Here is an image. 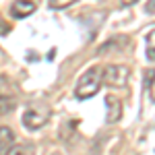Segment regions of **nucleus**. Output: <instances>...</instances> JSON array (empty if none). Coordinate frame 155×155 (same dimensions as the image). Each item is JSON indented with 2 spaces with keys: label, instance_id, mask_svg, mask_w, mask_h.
<instances>
[{
  "label": "nucleus",
  "instance_id": "f257e3e1",
  "mask_svg": "<svg viewBox=\"0 0 155 155\" xmlns=\"http://www.w3.org/2000/svg\"><path fill=\"white\" fill-rule=\"evenodd\" d=\"M101 74H104V68H99V66L87 68V71L79 77V81H77L74 95L79 97V99H89V97H93L97 91H99V87H101Z\"/></svg>",
  "mask_w": 155,
  "mask_h": 155
},
{
  "label": "nucleus",
  "instance_id": "f03ea898",
  "mask_svg": "<svg viewBox=\"0 0 155 155\" xmlns=\"http://www.w3.org/2000/svg\"><path fill=\"white\" fill-rule=\"evenodd\" d=\"M50 120V107L46 104H31L23 112V126L27 130H37Z\"/></svg>",
  "mask_w": 155,
  "mask_h": 155
},
{
  "label": "nucleus",
  "instance_id": "7ed1b4c3",
  "mask_svg": "<svg viewBox=\"0 0 155 155\" xmlns=\"http://www.w3.org/2000/svg\"><path fill=\"white\" fill-rule=\"evenodd\" d=\"M128 79H130V68L124 64H110L107 68H104L101 74V83H106L112 89H124Z\"/></svg>",
  "mask_w": 155,
  "mask_h": 155
},
{
  "label": "nucleus",
  "instance_id": "20e7f679",
  "mask_svg": "<svg viewBox=\"0 0 155 155\" xmlns=\"http://www.w3.org/2000/svg\"><path fill=\"white\" fill-rule=\"evenodd\" d=\"M31 12H35V4L31 0H17L11 4V15L15 19H25Z\"/></svg>",
  "mask_w": 155,
  "mask_h": 155
},
{
  "label": "nucleus",
  "instance_id": "39448f33",
  "mask_svg": "<svg viewBox=\"0 0 155 155\" xmlns=\"http://www.w3.org/2000/svg\"><path fill=\"white\" fill-rule=\"evenodd\" d=\"M106 110H107V122L110 124H114V122L120 120V116H122V104H120L118 97L107 95L106 97Z\"/></svg>",
  "mask_w": 155,
  "mask_h": 155
},
{
  "label": "nucleus",
  "instance_id": "423d86ee",
  "mask_svg": "<svg viewBox=\"0 0 155 155\" xmlns=\"http://www.w3.org/2000/svg\"><path fill=\"white\" fill-rule=\"evenodd\" d=\"M15 147V132L8 126H0V153H8Z\"/></svg>",
  "mask_w": 155,
  "mask_h": 155
},
{
  "label": "nucleus",
  "instance_id": "0eeeda50",
  "mask_svg": "<svg viewBox=\"0 0 155 155\" xmlns=\"http://www.w3.org/2000/svg\"><path fill=\"white\" fill-rule=\"evenodd\" d=\"M145 54L151 62H155V29L149 31L147 37H145Z\"/></svg>",
  "mask_w": 155,
  "mask_h": 155
},
{
  "label": "nucleus",
  "instance_id": "6e6552de",
  "mask_svg": "<svg viewBox=\"0 0 155 155\" xmlns=\"http://www.w3.org/2000/svg\"><path fill=\"white\" fill-rule=\"evenodd\" d=\"M15 110V101L8 99V97H2L0 95V116H6L8 112Z\"/></svg>",
  "mask_w": 155,
  "mask_h": 155
},
{
  "label": "nucleus",
  "instance_id": "1a4fd4ad",
  "mask_svg": "<svg viewBox=\"0 0 155 155\" xmlns=\"http://www.w3.org/2000/svg\"><path fill=\"white\" fill-rule=\"evenodd\" d=\"M77 0H48L50 8H54V11H60V8H66V6H71L74 4Z\"/></svg>",
  "mask_w": 155,
  "mask_h": 155
},
{
  "label": "nucleus",
  "instance_id": "9d476101",
  "mask_svg": "<svg viewBox=\"0 0 155 155\" xmlns=\"http://www.w3.org/2000/svg\"><path fill=\"white\" fill-rule=\"evenodd\" d=\"M145 11L149 12V15H155V0H147V4H145Z\"/></svg>",
  "mask_w": 155,
  "mask_h": 155
},
{
  "label": "nucleus",
  "instance_id": "9b49d317",
  "mask_svg": "<svg viewBox=\"0 0 155 155\" xmlns=\"http://www.w3.org/2000/svg\"><path fill=\"white\" fill-rule=\"evenodd\" d=\"M149 95H151V101H155V81L151 83V87H149Z\"/></svg>",
  "mask_w": 155,
  "mask_h": 155
},
{
  "label": "nucleus",
  "instance_id": "f8f14e48",
  "mask_svg": "<svg viewBox=\"0 0 155 155\" xmlns=\"http://www.w3.org/2000/svg\"><path fill=\"white\" fill-rule=\"evenodd\" d=\"M6 31H8V25H6L4 21H2V19H0V33H6Z\"/></svg>",
  "mask_w": 155,
  "mask_h": 155
},
{
  "label": "nucleus",
  "instance_id": "ddd939ff",
  "mask_svg": "<svg viewBox=\"0 0 155 155\" xmlns=\"http://www.w3.org/2000/svg\"><path fill=\"white\" fill-rule=\"evenodd\" d=\"M134 2H139V0H122L124 6H130V4H134Z\"/></svg>",
  "mask_w": 155,
  "mask_h": 155
}]
</instances>
